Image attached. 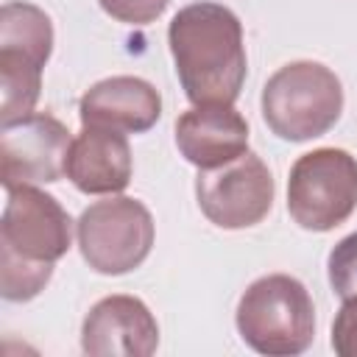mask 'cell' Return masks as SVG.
I'll return each mask as SVG.
<instances>
[{"label": "cell", "instance_id": "cell-2", "mask_svg": "<svg viewBox=\"0 0 357 357\" xmlns=\"http://www.w3.org/2000/svg\"><path fill=\"white\" fill-rule=\"evenodd\" d=\"M243 343L268 357H296L315 340V304L310 290L287 273L259 276L245 287L234 312Z\"/></svg>", "mask_w": 357, "mask_h": 357}, {"label": "cell", "instance_id": "cell-16", "mask_svg": "<svg viewBox=\"0 0 357 357\" xmlns=\"http://www.w3.org/2000/svg\"><path fill=\"white\" fill-rule=\"evenodd\" d=\"M326 271H329V284H332L335 296H340V298L357 296V231L343 237L329 251Z\"/></svg>", "mask_w": 357, "mask_h": 357}, {"label": "cell", "instance_id": "cell-18", "mask_svg": "<svg viewBox=\"0 0 357 357\" xmlns=\"http://www.w3.org/2000/svg\"><path fill=\"white\" fill-rule=\"evenodd\" d=\"M332 349L337 357H357V296L343 298L332 321Z\"/></svg>", "mask_w": 357, "mask_h": 357}, {"label": "cell", "instance_id": "cell-13", "mask_svg": "<svg viewBox=\"0 0 357 357\" xmlns=\"http://www.w3.org/2000/svg\"><path fill=\"white\" fill-rule=\"evenodd\" d=\"M42 70L36 59L0 47V123H17L33 114V106L42 92Z\"/></svg>", "mask_w": 357, "mask_h": 357}, {"label": "cell", "instance_id": "cell-8", "mask_svg": "<svg viewBox=\"0 0 357 357\" xmlns=\"http://www.w3.org/2000/svg\"><path fill=\"white\" fill-rule=\"evenodd\" d=\"M67 126L47 114L33 112L0 131V181L8 190L25 184H53L64 176L70 151Z\"/></svg>", "mask_w": 357, "mask_h": 357}, {"label": "cell", "instance_id": "cell-1", "mask_svg": "<svg viewBox=\"0 0 357 357\" xmlns=\"http://www.w3.org/2000/svg\"><path fill=\"white\" fill-rule=\"evenodd\" d=\"M176 75L192 106H231L240 98L248 56L243 22L220 3H190L167 28Z\"/></svg>", "mask_w": 357, "mask_h": 357}, {"label": "cell", "instance_id": "cell-11", "mask_svg": "<svg viewBox=\"0 0 357 357\" xmlns=\"http://www.w3.org/2000/svg\"><path fill=\"white\" fill-rule=\"evenodd\" d=\"M134 159L126 134L84 126L67 151L64 176L84 195H117L128 187Z\"/></svg>", "mask_w": 357, "mask_h": 357}, {"label": "cell", "instance_id": "cell-10", "mask_svg": "<svg viewBox=\"0 0 357 357\" xmlns=\"http://www.w3.org/2000/svg\"><path fill=\"white\" fill-rule=\"evenodd\" d=\"M81 126L112 128L120 134H142L162 117L159 89L137 75H112L92 84L78 103Z\"/></svg>", "mask_w": 357, "mask_h": 357}, {"label": "cell", "instance_id": "cell-17", "mask_svg": "<svg viewBox=\"0 0 357 357\" xmlns=\"http://www.w3.org/2000/svg\"><path fill=\"white\" fill-rule=\"evenodd\" d=\"M100 8L126 25H148L153 20H159L167 8L170 0H98Z\"/></svg>", "mask_w": 357, "mask_h": 357}, {"label": "cell", "instance_id": "cell-3", "mask_svg": "<svg viewBox=\"0 0 357 357\" xmlns=\"http://www.w3.org/2000/svg\"><path fill=\"white\" fill-rule=\"evenodd\" d=\"M262 117L284 142L324 137L343 112L340 78L321 61H290L262 86Z\"/></svg>", "mask_w": 357, "mask_h": 357}, {"label": "cell", "instance_id": "cell-4", "mask_svg": "<svg viewBox=\"0 0 357 357\" xmlns=\"http://www.w3.org/2000/svg\"><path fill=\"white\" fill-rule=\"evenodd\" d=\"M75 234L81 257L95 273L123 276L148 259L156 226L151 209L142 201L109 195L81 212Z\"/></svg>", "mask_w": 357, "mask_h": 357}, {"label": "cell", "instance_id": "cell-9", "mask_svg": "<svg viewBox=\"0 0 357 357\" xmlns=\"http://www.w3.org/2000/svg\"><path fill=\"white\" fill-rule=\"evenodd\" d=\"M159 346V324L137 296H106L84 318L81 349L92 357H151Z\"/></svg>", "mask_w": 357, "mask_h": 357}, {"label": "cell", "instance_id": "cell-12", "mask_svg": "<svg viewBox=\"0 0 357 357\" xmlns=\"http://www.w3.org/2000/svg\"><path fill=\"white\" fill-rule=\"evenodd\" d=\"M176 148L198 170L220 167L248 151V123L234 106H192L176 120Z\"/></svg>", "mask_w": 357, "mask_h": 357}, {"label": "cell", "instance_id": "cell-6", "mask_svg": "<svg viewBox=\"0 0 357 357\" xmlns=\"http://www.w3.org/2000/svg\"><path fill=\"white\" fill-rule=\"evenodd\" d=\"M273 192L276 187L268 165L251 151L220 167L198 170L195 178V198L201 212L209 223L229 231L265 220L273 206Z\"/></svg>", "mask_w": 357, "mask_h": 357}, {"label": "cell", "instance_id": "cell-5", "mask_svg": "<svg viewBox=\"0 0 357 357\" xmlns=\"http://www.w3.org/2000/svg\"><path fill=\"white\" fill-rule=\"evenodd\" d=\"M357 209V159L343 148L301 153L287 178V212L307 231H332Z\"/></svg>", "mask_w": 357, "mask_h": 357}, {"label": "cell", "instance_id": "cell-7", "mask_svg": "<svg viewBox=\"0 0 357 357\" xmlns=\"http://www.w3.org/2000/svg\"><path fill=\"white\" fill-rule=\"evenodd\" d=\"M70 243L73 220L53 195L36 184L8 190L0 218V254L22 262L53 265L70 251Z\"/></svg>", "mask_w": 357, "mask_h": 357}, {"label": "cell", "instance_id": "cell-14", "mask_svg": "<svg viewBox=\"0 0 357 357\" xmlns=\"http://www.w3.org/2000/svg\"><path fill=\"white\" fill-rule=\"evenodd\" d=\"M0 47L20 50L39 64H47L53 53V22L50 17L22 0H11L0 8Z\"/></svg>", "mask_w": 357, "mask_h": 357}, {"label": "cell", "instance_id": "cell-15", "mask_svg": "<svg viewBox=\"0 0 357 357\" xmlns=\"http://www.w3.org/2000/svg\"><path fill=\"white\" fill-rule=\"evenodd\" d=\"M53 276V265L22 262L0 254V293L6 301H31L36 298Z\"/></svg>", "mask_w": 357, "mask_h": 357}]
</instances>
